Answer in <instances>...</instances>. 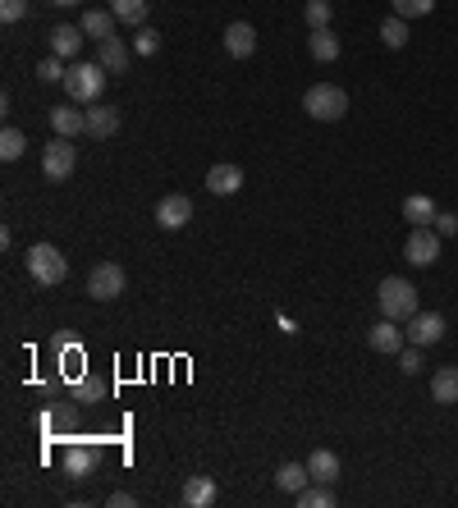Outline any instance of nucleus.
Returning a JSON list of instances; mask_svg holds the SVG:
<instances>
[{
	"label": "nucleus",
	"mask_w": 458,
	"mask_h": 508,
	"mask_svg": "<svg viewBox=\"0 0 458 508\" xmlns=\"http://www.w3.org/2000/svg\"><path fill=\"white\" fill-rule=\"evenodd\" d=\"M312 481V472H307V463H284L280 472H275V485L284 490V494H298L303 485Z\"/></svg>",
	"instance_id": "b1692460"
},
{
	"label": "nucleus",
	"mask_w": 458,
	"mask_h": 508,
	"mask_svg": "<svg viewBox=\"0 0 458 508\" xmlns=\"http://www.w3.org/2000/svg\"><path fill=\"white\" fill-rule=\"evenodd\" d=\"M105 74H129V65H134V51L120 42V37H110V42H101V60H96Z\"/></svg>",
	"instance_id": "dca6fc26"
},
{
	"label": "nucleus",
	"mask_w": 458,
	"mask_h": 508,
	"mask_svg": "<svg viewBox=\"0 0 458 508\" xmlns=\"http://www.w3.org/2000/svg\"><path fill=\"white\" fill-rule=\"evenodd\" d=\"M28 275L37 280V284H65V275H69V262H65V252L55 247V243H33L28 247Z\"/></svg>",
	"instance_id": "20e7f679"
},
{
	"label": "nucleus",
	"mask_w": 458,
	"mask_h": 508,
	"mask_svg": "<svg viewBox=\"0 0 458 508\" xmlns=\"http://www.w3.org/2000/svg\"><path fill=\"white\" fill-rule=\"evenodd\" d=\"M307 24L312 28H330V15H334V5H330V0H307Z\"/></svg>",
	"instance_id": "7c9ffc66"
},
{
	"label": "nucleus",
	"mask_w": 458,
	"mask_h": 508,
	"mask_svg": "<svg viewBox=\"0 0 458 508\" xmlns=\"http://www.w3.org/2000/svg\"><path fill=\"white\" fill-rule=\"evenodd\" d=\"M83 28L78 24H60L55 33H51V55H60V60H74L78 55V46H83Z\"/></svg>",
	"instance_id": "a211bd4d"
},
{
	"label": "nucleus",
	"mask_w": 458,
	"mask_h": 508,
	"mask_svg": "<svg viewBox=\"0 0 458 508\" xmlns=\"http://www.w3.org/2000/svg\"><path fill=\"white\" fill-rule=\"evenodd\" d=\"M435 10V0H394V15L399 19H426Z\"/></svg>",
	"instance_id": "c85d7f7f"
},
{
	"label": "nucleus",
	"mask_w": 458,
	"mask_h": 508,
	"mask_svg": "<svg viewBox=\"0 0 458 508\" xmlns=\"http://www.w3.org/2000/svg\"><path fill=\"white\" fill-rule=\"evenodd\" d=\"M110 10H114V19L129 24V28L147 24V0H110Z\"/></svg>",
	"instance_id": "393cba45"
},
{
	"label": "nucleus",
	"mask_w": 458,
	"mask_h": 508,
	"mask_svg": "<svg viewBox=\"0 0 458 508\" xmlns=\"http://www.w3.org/2000/svg\"><path fill=\"white\" fill-rule=\"evenodd\" d=\"M399 371H403V375H417V371H422V348H417V344L399 353Z\"/></svg>",
	"instance_id": "72a5a7b5"
},
{
	"label": "nucleus",
	"mask_w": 458,
	"mask_h": 508,
	"mask_svg": "<svg viewBox=\"0 0 458 508\" xmlns=\"http://www.w3.org/2000/svg\"><path fill=\"white\" fill-rule=\"evenodd\" d=\"M307 472H312V481L330 485V481H339V458H334L330 449H312V453H307Z\"/></svg>",
	"instance_id": "4be33fe9"
},
{
	"label": "nucleus",
	"mask_w": 458,
	"mask_h": 508,
	"mask_svg": "<svg viewBox=\"0 0 458 508\" xmlns=\"http://www.w3.org/2000/svg\"><path fill=\"white\" fill-rule=\"evenodd\" d=\"M134 33H138V37H134V51H138V55H156V51H161V33H156V28L143 24V28H134Z\"/></svg>",
	"instance_id": "c756f323"
},
{
	"label": "nucleus",
	"mask_w": 458,
	"mask_h": 508,
	"mask_svg": "<svg viewBox=\"0 0 458 508\" xmlns=\"http://www.w3.org/2000/svg\"><path fill=\"white\" fill-rule=\"evenodd\" d=\"M114 24H120V19H114V10H87V15L78 19V28H83L87 37H96V42H110V37H114Z\"/></svg>",
	"instance_id": "6ab92c4d"
},
{
	"label": "nucleus",
	"mask_w": 458,
	"mask_h": 508,
	"mask_svg": "<svg viewBox=\"0 0 458 508\" xmlns=\"http://www.w3.org/2000/svg\"><path fill=\"white\" fill-rule=\"evenodd\" d=\"M51 5H83V0H51Z\"/></svg>",
	"instance_id": "4c0bfd02"
},
{
	"label": "nucleus",
	"mask_w": 458,
	"mask_h": 508,
	"mask_svg": "<svg viewBox=\"0 0 458 508\" xmlns=\"http://www.w3.org/2000/svg\"><path fill=\"white\" fill-rule=\"evenodd\" d=\"M78 170V152H74V138H51L46 143V152H42V174L51 179V184H65L69 174Z\"/></svg>",
	"instance_id": "39448f33"
},
{
	"label": "nucleus",
	"mask_w": 458,
	"mask_h": 508,
	"mask_svg": "<svg viewBox=\"0 0 458 508\" xmlns=\"http://www.w3.org/2000/svg\"><path fill=\"white\" fill-rule=\"evenodd\" d=\"M101 87H105V69H101V65H87V60L69 65V74H65V96H69V101L96 105V101H101Z\"/></svg>",
	"instance_id": "7ed1b4c3"
},
{
	"label": "nucleus",
	"mask_w": 458,
	"mask_h": 508,
	"mask_svg": "<svg viewBox=\"0 0 458 508\" xmlns=\"http://www.w3.org/2000/svg\"><path fill=\"white\" fill-rule=\"evenodd\" d=\"M124 284H129V275H124V266H114V262H101V266L87 275V294H92L96 303L120 298V294H124Z\"/></svg>",
	"instance_id": "423d86ee"
},
{
	"label": "nucleus",
	"mask_w": 458,
	"mask_h": 508,
	"mask_svg": "<svg viewBox=\"0 0 458 508\" xmlns=\"http://www.w3.org/2000/svg\"><path fill=\"white\" fill-rule=\"evenodd\" d=\"M367 344L376 348V353H385V357H399L403 348H408V330H399V321H381V325H372L367 330Z\"/></svg>",
	"instance_id": "6e6552de"
},
{
	"label": "nucleus",
	"mask_w": 458,
	"mask_h": 508,
	"mask_svg": "<svg viewBox=\"0 0 458 508\" xmlns=\"http://www.w3.org/2000/svg\"><path fill=\"white\" fill-rule=\"evenodd\" d=\"M244 188V170L239 165H211L206 170V193L211 197H234Z\"/></svg>",
	"instance_id": "9b49d317"
},
{
	"label": "nucleus",
	"mask_w": 458,
	"mask_h": 508,
	"mask_svg": "<svg viewBox=\"0 0 458 508\" xmlns=\"http://www.w3.org/2000/svg\"><path fill=\"white\" fill-rule=\"evenodd\" d=\"M307 51H312V60H316V65H334V60H339V37H334L330 28H312Z\"/></svg>",
	"instance_id": "aec40b11"
},
{
	"label": "nucleus",
	"mask_w": 458,
	"mask_h": 508,
	"mask_svg": "<svg viewBox=\"0 0 458 508\" xmlns=\"http://www.w3.org/2000/svg\"><path fill=\"white\" fill-rule=\"evenodd\" d=\"M376 303H381V312H385L390 321H399V325H408V321L422 312V303H417V289H413V280H403V275H390V280H381V289H376Z\"/></svg>",
	"instance_id": "f257e3e1"
},
{
	"label": "nucleus",
	"mask_w": 458,
	"mask_h": 508,
	"mask_svg": "<svg viewBox=\"0 0 458 508\" xmlns=\"http://www.w3.org/2000/svg\"><path fill=\"white\" fill-rule=\"evenodd\" d=\"M431 399L435 403H458V366H440L431 375Z\"/></svg>",
	"instance_id": "412c9836"
},
{
	"label": "nucleus",
	"mask_w": 458,
	"mask_h": 508,
	"mask_svg": "<svg viewBox=\"0 0 458 508\" xmlns=\"http://www.w3.org/2000/svg\"><path fill=\"white\" fill-rule=\"evenodd\" d=\"M105 503H110V508H129V503H138V499H134L129 490H114V494H110Z\"/></svg>",
	"instance_id": "e433bc0d"
},
{
	"label": "nucleus",
	"mask_w": 458,
	"mask_h": 508,
	"mask_svg": "<svg viewBox=\"0 0 458 508\" xmlns=\"http://www.w3.org/2000/svg\"><path fill=\"white\" fill-rule=\"evenodd\" d=\"M403 257H408L413 266H435V262H440V234H435L431 224H417V229L408 234V243H403Z\"/></svg>",
	"instance_id": "0eeeda50"
},
{
	"label": "nucleus",
	"mask_w": 458,
	"mask_h": 508,
	"mask_svg": "<svg viewBox=\"0 0 458 508\" xmlns=\"http://www.w3.org/2000/svg\"><path fill=\"white\" fill-rule=\"evenodd\" d=\"M224 51L234 55V60H248L257 51V28L253 24H229L224 28Z\"/></svg>",
	"instance_id": "ddd939ff"
},
{
	"label": "nucleus",
	"mask_w": 458,
	"mask_h": 508,
	"mask_svg": "<svg viewBox=\"0 0 458 508\" xmlns=\"http://www.w3.org/2000/svg\"><path fill=\"white\" fill-rule=\"evenodd\" d=\"M28 15V0H0V19L5 24H19Z\"/></svg>",
	"instance_id": "473e14b6"
},
{
	"label": "nucleus",
	"mask_w": 458,
	"mask_h": 508,
	"mask_svg": "<svg viewBox=\"0 0 458 508\" xmlns=\"http://www.w3.org/2000/svg\"><path fill=\"white\" fill-rule=\"evenodd\" d=\"M440 339H444V316H440V312H417V316L408 321V344L431 348V344H440Z\"/></svg>",
	"instance_id": "9d476101"
},
{
	"label": "nucleus",
	"mask_w": 458,
	"mask_h": 508,
	"mask_svg": "<svg viewBox=\"0 0 458 508\" xmlns=\"http://www.w3.org/2000/svg\"><path fill=\"white\" fill-rule=\"evenodd\" d=\"M51 129H55L60 138H78V134H87V110L55 105V110H51Z\"/></svg>",
	"instance_id": "f3484780"
},
{
	"label": "nucleus",
	"mask_w": 458,
	"mask_h": 508,
	"mask_svg": "<svg viewBox=\"0 0 458 508\" xmlns=\"http://www.w3.org/2000/svg\"><path fill=\"white\" fill-rule=\"evenodd\" d=\"M188 220H193V197L170 193V197L156 202V224H161V229H184Z\"/></svg>",
	"instance_id": "1a4fd4ad"
},
{
	"label": "nucleus",
	"mask_w": 458,
	"mask_h": 508,
	"mask_svg": "<svg viewBox=\"0 0 458 508\" xmlns=\"http://www.w3.org/2000/svg\"><path fill=\"white\" fill-rule=\"evenodd\" d=\"M65 74H69V69H65V60H60V55H51V60H42V65H37V78H42V83H65Z\"/></svg>",
	"instance_id": "2f4dec72"
},
{
	"label": "nucleus",
	"mask_w": 458,
	"mask_h": 508,
	"mask_svg": "<svg viewBox=\"0 0 458 508\" xmlns=\"http://www.w3.org/2000/svg\"><path fill=\"white\" fill-rule=\"evenodd\" d=\"M381 42H385L390 51H399V46H408V19H399V15H390V19L381 24Z\"/></svg>",
	"instance_id": "a878e982"
},
{
	"label": "nucleus",
	"mask_w": 458,
	"mask_h": 508,
	"mask_svg": "<svg viewBox=\"0 0 458 508\" xmlns=\"http://www.w3.org/2000/svg\"><path fill=\"white\" fill-rule=\"evenodd\" d=\"M114 134H120V110H114V105H92L87 110V138L105 143Z\"/></svg>",
	"instance_id": "f8f14e48"
},
{
	"label": "nucleus",
	"mask_w": 458,
	"mask_h": 508,
	"mask_svg": "<svg viewBox=\"0 0 458 508\" xmlns=\"http://www.w3.org/2000/svg\"><path fill=\"white\" fill-rule=\"evenodd\" d=\"M78 399H83V403H96V399H105V385H101V380H83V385H78Z\"/></svg>",
	"instance_id": "f704fd0d"
},
{
	"label": "nucleus",
	"mask_w": 458,
	"mask_h": 508,
	"mask_svg": "<svg viewBox=\"0 0 458 508\" xmlns=\"http://www.w3.org/2000/svg\"><path fill=\"white\" fill-rule=\"evenodd\" d=\"M440 211H435V202L431 197H422V193H413V197H403V220L417 229V224H431Z\"/></svg>",
	"instance_id": "5701e85b"
},
{
	"label": "nucleus",
	"mask_w": 458,
	"mask_h": 508,
	"mask_svg": "<svg viewBox=\"0 0 458 508\" xmlns=\"http://www.w3.org/2000/svg\"><path fill=\"white\" fill-rule=\"evenodd\" d=\"M303 110H307L312 119H321V124H334V119L349 115V92L334 87V83H316V87H307Z\"/></svg>",
	"instance_id": "f03ea898"
},
{
	"label": "nucleus",
	"mask_w": 458,
	"mask_h": 508,
	"mask_svg": "<svg viewBox=\"0 0 458 508\" xmlns=\"http://www.w3.org/2000/svg\"><path fill=\"white\" fill-rule=\"evenodd\" d=\"M435 234H440V238H453V234H458V215L440 211V215H435Z\"/></svg>",
	"instance_id": "c9c22d12"
},
{
	"label": "nucleus",
	"mask_w": 458,
	"mask_h": 508,
	"mask_svg": "<svg viewBox=\"0 0 458 508\" xmlns=\"http://www.w3.org/2000/svg\"><path fill=\"white\" fill-rule=\"evenodd\" d=\"M65 476H74V481H83V476H92V467H96V449L92 444H65Z\"/></svg>",
	"instance_id": "4468645a"
},
{
	"label": "nucleus",
	"mask_w": 458,
	"mask_h": 508,
	"mask_svg": "<svg viewBox=\"0 0 458 508\" xmlns=\"http://www.w3.org/2000/svg\"><path fill=\"white\" fill-rule=\"evenodd\" d=\"M179 503H184V508H206V503H215V481H211V476H188L184 490H179Z\"/></svg>",
	"instance_id": "2eb2a0df"
},
{
	"label": "nucleus",
	"mask_w": 458,
	"mask_h": 508,
	"mask_svg": "<svg viewBox=\"0 0 458 508\" xmlns=\"http://www.w3.org/2000/svg\"><path fill=\"white\" fill-rule=\"evenodd\" d=\"M294 499H298L303 508H330V503H334V494H330V485H321V481H316V485H303V490H298Z\"/></svg>",
	"instance_id": "bb28decb"
},
{
	"label": "nucleus",
	"mask_w": 458,
	"mask_h": 508,
	"mask_svg": "<svg viewBox=\"0 0 458 508\" xmlns=\"http://www.w3.org/2000/svg\"><path fill=\"white\" fill-rule=\"evenodd\" d=\"M28 152V138L19 134V129H5V134H0V156H5V161H19Z\"/></svg>",
	"instance_id": "cd10ccee"
}]
</instances>
